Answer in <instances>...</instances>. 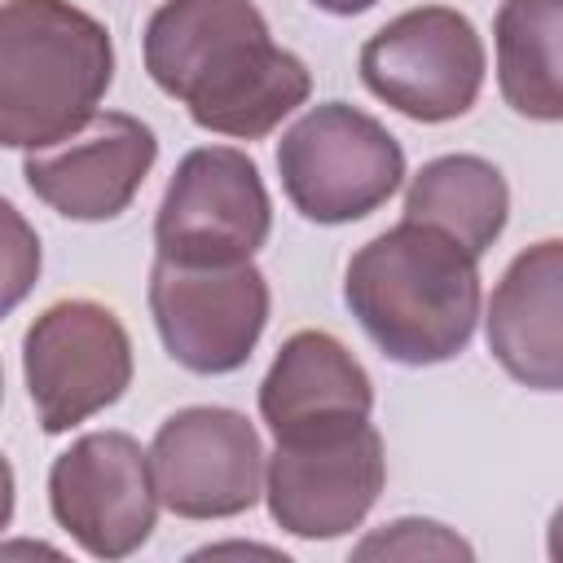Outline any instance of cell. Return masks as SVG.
I'll return each mask as SVG.
<instances>
[{
    "mask_svg": "<svg viewBox=\"0 0 563 563\" xmlns=\"http://www.w3.org/2000/svg\"><path fill=\"white\" fill-rule=\"evenodd\" d=\"M158 158V136L128 110H97L70 136L26 150L22 176L31 194L66 220H119L141 194Z\"/></svg>",
    "mask_w": 563,
    "mask_h": 563,
    "instance_id": "7c38bea8",
    "label": "cell"
},
{
    "mask_svg": "<svg viewBox=\"0 0 563 563\" xmlns=\"http://www.w3.org/2000/svg\"><path fill=\"white\" fill-rule=\"evenodd\" d=\"M365 88L418 123L462 119L484 88V40L475 22L449 4H418L378 26L361 44Z\"/></svg>",
    "mask_w": 563,
    "mask_h": 563,
    "instance_id": "5b68a950",
    "label": "cell"
},
{
    "mask_svg": "<svg viewBox=\"0 0 563 563\" xmlns=\"http://www.w3.org/2000/svg\"><path fill=\"white\" fill-rule=\"evenodd\" d=\"M488 352L497 365L532 387H563V242L545 238L510 260L488 299Z\"/></svg>",
    "mask_w": 563,
    "mask_h": 563,
    "instance_id": "4fadbf2b",
    "label": "cell"
},
{
    "mask_svg": "<svg viewBox=\"0 0 563 563\" xmlns=\"http://www.w3.org/2000/svg\"><path fill=\"white\" fill-rule=\"evenodd\" d=\"M48 510L92 559L136 554L158 523L150 449L128 431H88L48 466Z\"/></svg>",
    "mask_w": 563,
    "mask_h": 563,
    "instance_id": "30bf717a",
    "label": "cell"
},
{
    "mask_svg": "<svg viewBox=\"0 0 563 563\" xmlns=\"http://www.w3.org/2000/svg\"><path fill=\"white\" fill-rule=\"evenodd\" d=\"M150 79L189 110L202 132L233 141L268 136L308 92V66L273 44L251 0H163L141 35Z\"/></svg>",
    "mask_w": 563,
    "mask_h": 563,
    "instance_id": "6da1fadb",
    "label": "cell"
},
{
    "mask_svg": "<svg viewBox=\"0 0 563 563\" xmlns=\"http://www.w3.org/2000/svg\"><path fill=\"white\" fill-rule=\"evenodd\" d=\"M510 216L506 176L479 154H440L405 189V220L449 233L475 260L501 238Z\"/></svg>",
    "mask_w": 563,
    "mask_h": 563,
    "instance_id": "9a60e30c",
    "label": "cell"
},
{
    "mask_svg": "<svg viewBox=\"0 0 563 563\" xmlns=\"http://www.w3.org/2000/svg\"><path fill=\"white\" fill-rule=\"evenodd\" d=\"M387 479L383 435L369 418L277 440L264 466V497L277 528L303 541H330L374 510Z\"/></svg>",
    "mask_w": 563,
    "mask_h": 563,
    "instance_id": "52a82bcc",
    "label": "cell"
},
{
    "mask_svg": "<svg viewBox=\"0 0 563 563\" xmlns=\"http://www.w3.org/2000/svg\"><path fill=\"white\" fill-rule=\"evenodd\" d=\"M13 466H9V457L0 453V532L13 523Z\"/></svg>",
    "mask_w": 563,
    "mask_h": 563,
    "instance_id": "d6986e66",
    "label": "cell"
},
{
    "mask_svg": "<svg viewBox=\"0 0 563 563\" xmlns=\"http://www.w3.org/2000/svg\"><path fill=\"white\" fill-rule=\"evenodd\" d=\"M374 383L365 365L325 330L290 334L264 383H260V418L277 440L369 418Z\"/></svg>",
    "mask_w": 563,
    "mask_h": 563,
    "instance_id": "5bb4252c",
    "label": "cell"
},
{
    "mask_svg": "<svg viewBox=\"0 0 563 563\" xmlns=\"http://www.w3.org/2000/svg\"><path fill=\"white\" fill-rule=\"evenodd\" d=\"M356 559H462L471 563L475 550L444 523L435 519H391L378 532H369L365 541H356L352 550Z\"/></svg>",
    "mask_w": 563,
    "mask_h": 563,
    "instance_id": "e0dca14e",
    "label": "cell"
},
{
    "mask_svg": "<svg viewBox=\"0 0 563 563\" xmlns=\"http://www.w3.org/2000/svg\"><path fill=\"white\" fill-rule=\"evenodd\" d=\"M277 176L312 224H352L378 211L405 180L400 141L347 101H321L277 141Z\"/></svg>",
    "mask_w": 563,
    "mask_h": 563,
    "instance_id": "277c9868",
    "label": "cell"
},
{
    "mask_svg": "<svg viewBox=\"0 0 563 563\" xmlns=\"http://www.w3.org/2000/svg\"><path fill=\"white\" fill-rule=\"evenodd\" d=\"M114 79L101 18L70 0H0V145L44 150L84 128Z\"/></svg>",
    "mask_w": 563,
    "mask_h": 563,
    "instance_id": "3957f363",
    "label": "cell"
},
{
    "mask_svg": "<svg viewBox=\"0 0 563 563\" xmlns=\"http://www.w3.org/2000/svg\"><path fill=\"white\" fill-rule=\"evenodd\" d=\"M158 501L180 519H233L260 501L264 449L246 413L189 405L158 422L150 440Z\"/></svg>",
    "mask_w": 563,
    "mask_h": 563,
    "instance_id": "8fae6325",
    "label": "cell"
},
{
    "mask_svg": "<svg viewBox=\"0 0 563 563\" xmlns=\"http://www.w3.org/2000/svg\"><path fill=\"white\" fill-rule=\"evenodd\" d=\"M40 264V233L9 198H0V321L35 290Z\"/></svg>",
    "mask_w": 563,
    "mask_h": 563,
    "instance_id": "ac0fdd59",
    "label": "cell"
},
{
    "mask_svg": "<svg viewBox=\"0 0 563 563\" xmlns=\"http://www.w3.org/2000/svg\"><path fill=\"white\" fill-rule=\"evenodd\" d=\"M343 303L387 361L440 365L475 334L479 260L449 233L400 220L347 260Z\"/></svg>",
    "mask_w": 563,
    "mask_h": 563,
    "instance_id": "7a4b0ae2",
    "label": "cell"
},
{
    "mask_svg": "<svg viewBox=\"0 0 563 563\" xmlns=\"http://www.w3.org/2000/svg\"><path fill=\"white\" fill-rule=\"evenodd\" d=\"M150 317L176 365L189 374H233L268 325V282L255 260L185 264L154 255Z\"/></svg>",
    "mask_w": 563,
    "mask_h": 563,
    "instance_id": "8992f818",
    "label": "cell"
},
{
    "mask_svg": "<svg viewBox=\"0 0 563 563\" xmlns=\"http://www.w3.org/2000/svg\"><path fill=\"white\" fill-rule=\"evenodd\" d=\"M273 229V202L255 158L233 145L189 150L158 202L154 246L163 260L229 264L251 260Z\"/></svg>",
    "mask_w": 563,
    "mask_h": 563,
    "instance_id": "9c48e42d",
    "label": "cell"
},
{
    "mask_svg": "<svg viewBox=\"0 0 563 563\" xmlns=\"http://www.w3.org/2000/svg\"><path fill=\"white\" fill-rule=\"evenodd\" d=\"M0 400H4V369H0Z\"/></svg>",
    "mask_w": 563,
    "mask_h": 563,
    "instance_id": "44dd1931",
    "label": "cell"
},
{
    "mask_svg": "<svg viewBox=\"0 0 563 563\" xmlns=\"http://www.w3.org/2000/svg\"><path fill=\"white\" fill-rule=\"evenodd\" d=\"M22 378L35 422L62 435L110 409L132 383V339L97 299L48 303L22 339Z\"/></svg>",
    "mask_w": 563,
    "mask_h": 563,
    "instance_id": "ba28073f",
    "label": "cell"
},
{
    "mask_svg": "<svg viewBox=\"0 0 563 563\" xmlns=\"http://www.w3.org/2000/svg\"><path fill=\"white\" fill-rule=\"evenodd\" d=\"M559 40H563V0H501L493 18L497 84L515 114L537 123L563 119Z\"/></svg>",
    "mask_w": 563,
    "mask_h": 563,
    "instance_id": "2e32d148",
    "label": "cell"
},
{
    "mask_svg": "<svg viewBox=\"0 0 563 563\" xmlns=\"http://www.w3.org/2000/svg\"><path fill=\"white\" fill-rule=\"evenodd\" d=\"M308 4H317L321 13H334V18H356V13L374 9L378 0H308Z\"/></svg>",
    "mask_w": 563,
    "mask_h": 563,
    "instance_id": "ffe728a7",
    "label": "cell"
}]
</instances>
